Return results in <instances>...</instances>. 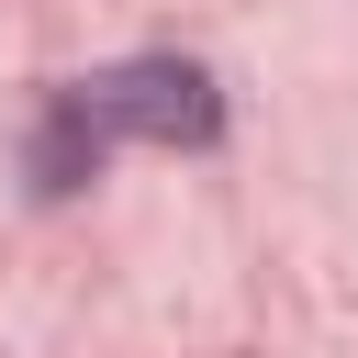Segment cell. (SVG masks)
<instances>
[{"label":"cell","mask_w":358,"mask_h":358,"mask_svg":"<svg viewBox=\"0 0 358 358\" xmlns=\"http://www.w3.org/2000/svg\"><path fill=\"white\" fill-rule=\"evenodd\" d=\"M224 123V101H213V78L201 67H179V56H134V67H101V78H78V90H56V123H45V145H34V168H45V190H67L78 168H101V145H201Z\"/></svg>","instance_id":"1"}]
</instances>
